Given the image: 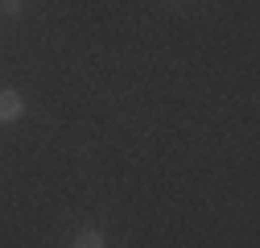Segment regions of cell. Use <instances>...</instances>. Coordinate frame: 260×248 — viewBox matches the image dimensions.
Segmentation results:
<instances>
[{
	"label": "cell",
	"mask_w": 260,
	"mask_h": 248,
	"mask_svg": "<svg viewBox=\"0 0 260 248\" xmlns=\"http://www.w3.org/2000/svg\"><path fill=\"white\" fill-rule=\"evenodd\" d=\"M21 112H25V104L17 91H0V120H17Z\"/></svg>",
	"instance_id": "6da1fadb"
},
{
	"label": "cell",
	"mask_w": 260,
	"mask_h": 248,
	"mask_svg": "<svg viewBox=\"0 0 260 248\" xmlns=\"http://www.w3.org/2000/svg\"><path fill=\"white\" fill-rule=\"evenodd\" d=\"M75 248H104V236L87 228V232H79V236H75Z\"/></svg>",
	"instance_id": "7a4b0ae2"
}]
</instances>
